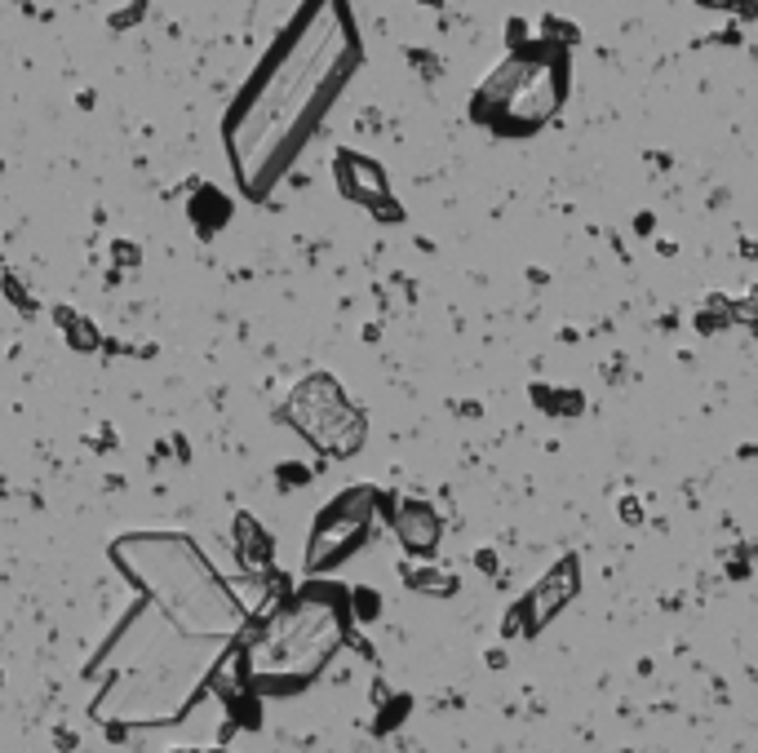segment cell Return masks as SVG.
Returning a JSON list of instances; mask_svg holds the SVG:
<instances>
[{"mask_svg":"<svg viewBox=\"0 0 758 753\" xmlns=\"http://www.w3.org/2000/svg\"><path fill=\"white\" fill-rule=\"evenodd\" d=\"M240 559H249V563L266 559V536L253 528V519H240Z\"/></svg>","mask_w":758,"mask_h":753,"instance_id":"10","label":"cell"},{"mask_svg":"<svg viewBox=\"0 0 758 753\" xmlns=\"http://www.w3.org/2000/svg\"><path fill=\"white\" fill-rule=\"evenodd\" d=\"M116 563L182 629L227 634L240 621V607H235L231 590L218 581V572L204 563V554L187 536H125L116 545Z\"/></svg>","mask_w":758,"mask_h":753,"instance_id":"2","label":"cell"},{"mask_svg":"<svg viewBox=\"0 0 758 753\" xmlns=\"http://www.w3.org/2000/svg\"><path fill=\"white\" fill-rule=\"evenodd\" d=\"M395 532L408 550L426 554L430 545L439 541V514L430 510L426 501H399L395 505Z\"/></svg>","mask_w":758,"mask_h":753,"instance_id":"7","label":"cell"},{"mask_svg":"<svg viewBox=\"0 0 758 753\" xmlns=\"http://www.w3.org/2000/svg\"><path fill=\"white\" fill-rule=\"evenodd\" d=\"M572 590H577V567L559 563L555 572L537 585V594H532V616H537V621H541V616H555L559 607L572 598Z\"/></svg>","mask_w":758,"mask_h":753,"instance_id":"9","label":"cell"},{"mask_svg":"<svg viewBox=\"0 0 758 753\" xmlns=\"http://www.w3.org/2000/svg\"><path fill=\"white\" fill-rule=\"evenodd\" d=\"M568 98V63L559 49L537 45L519 49L470 98V116L493 133H532L541 129Z\"/></svg>","mask_w":758,"mask_h":753,"instance_id":"3","label":"cell"},{"mask_svg":"<svg viewBox=\"0 0 758 753\" xmlns=\"http://www.w3.org/2000/svg\"><path fill=\"white\" fill-rule=\"evenodd\" d=\"M360 58L351 0H302L222 120L235 182L249 200H266L280 187L337 94L351 85Z\"/></svg>","mask_w":758,"mask_h":753,"instance_id":"1","label":"cell"},{"mask_svg":"<svg viewBox=\"0 0 758 753\" xmlns=\"http://www.w3.org/2000/svg\"><path fill=\"white\" fill-rule=\"evenodd\" d=\"M337 173H342V191L351 200H364V204H386V178L377 164H368L360 156H342L337 160Z\"/></svg>","mask_w":758,"mask_h":753,"instance_id":"8","label":"cell"},{"mask_svg":"<svg viewBox=\"0 0 758 753\" xmlns=\"http://www.w3.org/2000/svg\"><path fill=\"white\" fill-rule=\"evenodd\" d=\"M368 519H373V492L368 488L342 492V497L320 514V523H315L311 550H306V567H311V572H324V567H333L337 559H346V554L364 541Z\"/></svg>","mask_w":758,"mask_h":753,"instance_id":"6","label":"cell"},{"mask_svg":"<svg viewBox=\"0 0 758 753\" xmlns=\"http://www.w3.org/2000/svg\"><path fill=\"white\" fill-rule=\"evenodd\" d=\"M342 643V603L333 594H302L266 621L249 652L258 678H306Z\"/></svg>","mask_w":758,"mask_h":753,"instance_id":"4","label":"cell"},{"mask_svg":"<svg viewBox=\"0 0 758 753\" xmlns=\"http://www.w3.org/2000/svg\"><path fill=\"white\" fill-rule=\"evenodd\" d=\"M284 417H289L315 448L333 452V457H351L364 443V412L342 395V386H337L333 377H306L302 386L293 390Z\"/></svg>","mask_w":758,"mask_h":753,"instance_id":"5","label":"cell"}]
</instances>
